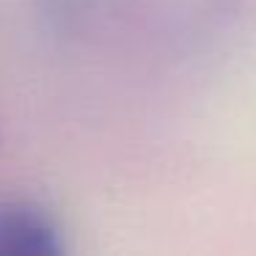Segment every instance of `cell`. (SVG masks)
Returning a JSON list of instances; mask_svg holds the SVG:
<instances>
[{
	"label": "cell",
	"instance_id": "obj_1",
	"mask_svg": "<svg viewBox=\"0 0 256 256\" xmlns=\"http://www.w3.org/2000/svg\"><path fill=\"white\" fill-rule=\"evenodd\" d=\"M64 250L52 215L28 201H0V256H61Z\"/></svg>",
	"mask_w": 256,
	"mask_h": 256
}]
</instances>
